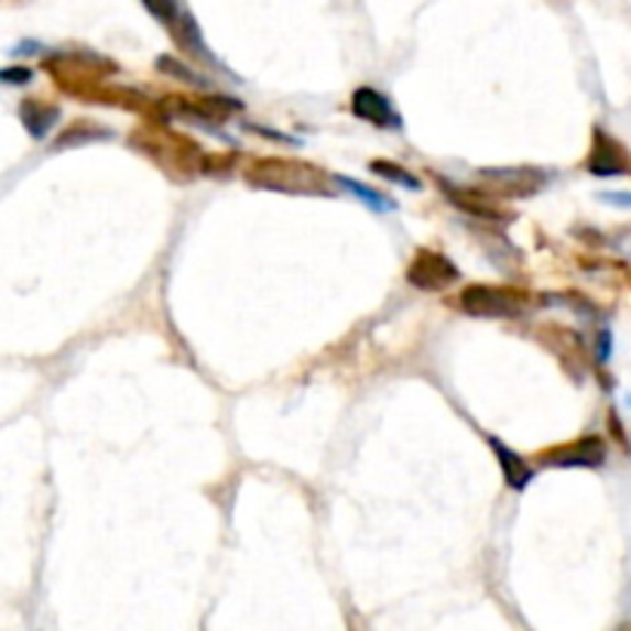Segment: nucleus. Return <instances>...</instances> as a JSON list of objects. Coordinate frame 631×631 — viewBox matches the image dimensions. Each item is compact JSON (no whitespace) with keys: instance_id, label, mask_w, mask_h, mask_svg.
<instances>
[{"instance_id":"1","label":"nucleus","mask_w":631,"mask_h":631,"mask_svg":"<svg viewBox=\"0 0 631 631\" xmlns=\"http://www.w3.org/2000/svg\"><path fill=\"white\" fill-rule=\"evenodd\" d=\"M250 182L262 185V188H271V192H293V195L296 192L308 195V192H317L324 185L315 166L293 164V161H265V164L255 166Z\"/></svg>"},{"instance_id":"2","label":"nucleus","mask_w":631,"mask_h":631,"mask_svg":"<svg viewBox=\"0 0 631 631\" xmlns=\"http://www.w3.org/2000/svg\"><path fill=\"white\" fill-rule=\"evenodd\" d=\"M463 312L471 317H518L524 315L526 302L518 296L514 290H502V286H468L459 296Z\"/></svg>"},{"instance_id":"3","label":"nucleus","mask_w":631,"mask_h":631,"mask_svg":"<svg viewBox=\"0 0 631 631\" xmlns=\"http://www.w3.org/2000/svg\"><path fill=\"white\" fill-rule=\"evenodd\" d=\"M406 278H410V284L420 286V290H444V286H450L456 278H459V269L453 265L447 255L432 253V250H422L416 259H413V265L406 271Z\"/></svg>"},{"instance_id":"4","label":"nucleus","mask_w":631,"mask_h":631,"mask_svg":"<svg viewBox=\"0 0 631 631\" xmlns=\"http://www.w3.org/2000/svg\"><path fill=\"white\" fill-rule=\"evenodd\" d=\"M351 111H355V118H361V121L377 123V127H401V115L394 111V106L389 102V96H382L373 87H361V90L351 96Z\"/></svg>"},{"instance_id":"5","label":"nucleus","mask_w":631,"mask_h":631,"mask_svg":"<svg viewBox=\"0 0 631 631\" xmlns=\"http://www.w3.org/2000/svg\"><path fill=\"white\" fill-rule=\"evenodd\" d=\"M629 166V157L619 142H613L610 135L598 130L595 133V145H591V157H588V170L595 176H617V173H625Z\"/></svg>"},{"instance_id":"6","label":"nucleus","mask_w":631,"mask_h":631,"mask_svg":"<svg viewBox=\"0 0 631 631\" xmlns=\"http://www.w3.org/2000/svg\"><path fill=\"white\" fill-rule=\"evenodd\" d=\"M603 444L598 437H583L573 447H561L548 456V463L557 468H598L603 463Z\"/></svg>"},{"instance_id":"7","label":"nucleus","mask_w":631,"mask_h":631,"mask_svg":"<svg viewBox=\"0 0 631 631\" xmlns=\"http://www.w3.org/2000/svg\"><path fill=\"white\" fill-rule=\"evenodd\" d=\"M490 450L499 456V466H502V478L509 483L511 490H524L530 478H533V468L526 466L524 456H518L514 450H509L499 437H490Z\"/></svg>"},{"instance_id":"8","label":"nucleus","mask_w":631,"mask_h":631,"mask_svg":"<svg viewBox=\"0 0 631 631\" xmlns=\"http://www.w3.org/2000/svg\"><path fill=\"white\" fill-rule=\"evenodd\" d=\"M59 111L53 106H44V102H22V123L29 127V133L34 139H44L46 130L56 123Z\"/></svg>"},{"instance_id":"9","label":"nucleus","mask_w":631,"mask_h":631,"mask_svg":"<svg viewBox=\"0 0 631 631\" xmlns=\"http://www.w3.org/2000/svg\"><path fill=\"white\" fill-rule=\"evenodd\" d=\"M339 182H342V188L355 192V197H358V200H363L367 207H373V210H379V213L394 210V204H391V200H385V197L379 195V192L367 188V185H361V182H355V179H339Z\"/></svg>"},{"instance_id":"10","label":"nucleus","mask_w":631,"mask_h":631,"mask_svg":"<svg viewBox=\"0 0 631 631\" xmlns=\"http://www.w3.org/2000/svg\"><path fill=\"white\" fill-rule=\"evenodd\" d=\"M370 170H373L377 176H382V179L404 185V188H420V179H416V176H410V173H404V166L389 164V161H373Z\"/></svg>"},{"instance_id":"11","label":"nucleus","mask_w":631,"mask_h":631,"mask_svg":"<svg viewBox=\"0 0 631 631\" xmlns=\"http://www.w3.org/2000/svg\"><path fill=\"white\" fill-rule=\"evenodd\" d=\"M145 7L151 10V15H157L161 22H166V25H176V0H142Z\"/></svg>"},{"instance_id":"12","label":"nucleus","mask_w":631,"mask_h":631,"mask_svg":"<svg viewBox=\"0 0 631 631\" xmlns=\"http://www.w3.org/2000/svg\"><path fill=\"white\" fill-rule=\"evenodd\" d=\"M0 77H3V84H29L31 72L29 68H7Z\"/></svg>"},{"instance_id":"13","label":"nucleus","mask_w":631,"mask_h":631,"mask_svg":"<svg viewBox=\"0 0 631 631\" xmlns=\"http://www.w3.org/2000/svg\"><path fill=\"white\" fill-rule=\"evenodd\" d=\"M625 631H631V629H625Z\"/></svg>"}]
</instances>
